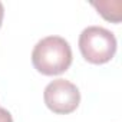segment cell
I'll use <instances>...</instances> for the list:
<instances>
[{
  "label": "cell",
  "mask_w": 122,
  "mask_h": 122,
  "mask_svg": "<svg viewBox=\"0 0 122 122\" xmlns=\"http://www.w3.org/2000/svg\"><path fill=\"white\" fill-rule=\"evenodd\" d=\"M32 63L37 72L46 76L63 73L72 63L71 45L60 36L43 37L33 47Z\"/></svg>",
  "instance_id": "1"
},
{
  "label": "cell",
  "mask_w": 122,
  "mask_h": 122,
  "mask_svg": "<svg viewBox=\"0 0 122 122\" xmlns=\"http://www.w3.org/2000/svg\"><path fill=\"white\" fill-rule=\"evenodd\" d=\"M79 50L88 62L93 65L106 63L116 52V37L105 27L89 26L79 36Z\"/></svg>",
  "instance_id": "2"
},
{
  "label": "cell",
  "mask_w": 122,
  "mask_h": 122,
  "mask_svg": "<svg viewBox=\"0 0 122 122\" xmlns=\"http://www.w3.org/2000/svg\"><path fill=\"white\" fill-rule=\"evenodd\" d=\"M43 99L46 106L60 115L73 112L81 102V92L76 85L66 79L52 81L43 92Z\"/></svg>",
  "instance_id": "3"
},
{
  "label": "cell",
  "mask_w": 122,
  "mask_h": 122,
  "mask_svg": "<svg viewBox=\"0 0 122 122\" xmlns=\"http://www.w3.org/2000/svg\"><path fill=\"white\" fill-rule=\"evenodd\" d=\"M92 6L98 10V13L108 22L119 23L122 19V3L121 0H105V2H93Z\"/></svg>",
  "instance_id": "4"
},
{
  "label": "cell",
  "mask_w": 122,
  "mask_h": 122,
  "mask_svg": "<svg viewBox=\"0 0 122 122\" xmlns=\"http://www.w3.org/2000/svg\"><path fill=\"white\" fill-rule=\"evenodd\" d=\"M0 122H13L10 112L5 108H0Z\"/></svg>",
  "instance_id": "5"
},
{
  "label": "cell",
  "mask_w": 122,
  "mask_h": 122,
  "mask_svg": "<svg viewBox=\"0 0 122 122\" xmlns=\"http://www.w3.org/2000/svg\"><path fill=\"white\" fill-rule=\"evenodd\" d=\"M3 16H5V7L0 2V26H2V22H3Z\"/></svg>",
  "instance_id": "6"
}]
</instances>
